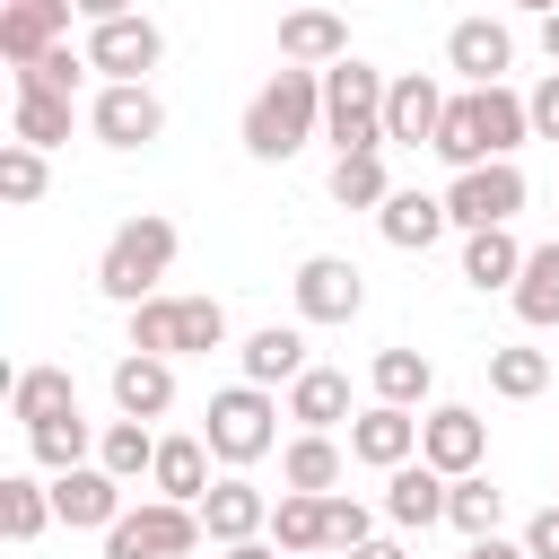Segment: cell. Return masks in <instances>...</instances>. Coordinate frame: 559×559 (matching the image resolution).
Here are the masks:
<instances>
[{
	"label": "cell",
	"mask_w": 559,
	"mask_h": 559,
	"mask_svg": "<svg viewBox=\"0 0 559 559\" xmlns=\"http://www.w3.org/2000/svg\"><path fill=\"white\" fill-rule=\"evenodd\" d=\"M306 140H323V70L280 61V70L253 87V105H245V148H253L262 166H280V157H297Z\"/></svg>",
	"instance_id": "cell-1"
},
{
	"label": "cell",
	"mask_w": 559,
	"mask_h": 559,
	"mask_svg": "<svg viewBox=\"0 0 559 559\" xmlns=\"http://www.w3.org/2000/svg\"><path fill=\"white\" fill-rule=\"evenodd\" d=\"M175 218H157V210H140V218H122L114 236H105V253H96V288L114 297V306H148V297H166V271H175Z\"/></svg>",
	"instance_id": "cell-2"
},
{
	"label": "cell",
	"mask_w": 559,
	"mask_h": 559,
	"mask_svg": "<svg viewBox=\"0 0 559 559\" xmlns=\"http://www.w3.org/2000/svg\"><path fill=\"white\" fill-rule=\"evenodd\" d=\"M384 70L367 61H332L323 70V140L332 157H384Z\"/></svg>",
	"instance_id": "cell-3"
},
{
	"label": "cell",
	"mask_w": 559,
	"mask_h": 559,
	"mask_svg": "<svg viewBox=\"0 0 559 559\" xmlns=\"http://www.w3.org/2000/svg\"><path fill=\"white\" fill-rule=\"evenodd\" d=\"M201 437H210V454H218L227 472H245V463H262V454L280 445V402H271L262 384H227V393H210Z\"/></svg>",
	"instance_id": "cell-4"
},
{
	"label": "cell",
	"mask_w": 559,
	"mask_h": 559,
	"mask_svg": "<svg viewBox=\"0 0 559 559\" xmlns=\"http://www.w3.org/2000/svg\"><path fill=\"white\" fill-rule=\"evenodd\" d=\"M201 507H175V498H148V507H122V524L105 533V559H183L201 550Z\"/></svg>",
	"instance_id": "cell-5"
},
{
	"label": "cell",
	"mask_w": 559,
	"mask_h": 559,
	"mask_svg": "<svg viewBox=\"0 0 559 559\" xmlns=\"http://www.w3.org/2000/svg\"><path fill=\"white\" fill-rule=\"evenodd\" d=\"M515 210H524V166H515V157H489V166H472V175H454V183H445V218H454L463 236L507 227Z\"/></svg>",
	"instance_id": "cell-6"
},
{
	"label": "cell",
	"mask_w": 559,
	"mask_h": 559,
	"mask_svg": "<svg viewBox=\"0 0 559 559\" xmlns=\"http://www.w3.org/2000/svg\"><path fill=\"white\" fill-rule=\"evenodd\" d=\"M288 297H297V323H349L367 306V280H358L349 253H306L297 280H288Z\"/></svg>",
	"instance_id": "cell-7"
},
{
	"label": "cell",
	"mask_w": 559,
	"mask_h": 559,
	"mask_svg": "<svg viewBox=\"0 0 559 559\" xmlns=\"http://www.w3.org/2000/svg\"><path fill=\"white\" fill-rule=\"evenodd\" d=\"M166 61V35H157V17H114V26H87V70H105V87H122V79H148Z\"/></svg>",
	"instance_id": "cell-8"
},
{
	"label": "cell",
	"mask_w": 559,
	"mask_h": 559,
	"mask_svg": "<svg viewBox=\"0 0 559 559\" xmlns=\"http://www.w3.org/2000/svg\"><path fill=\"white\" fill-rule=\"evenodd\" d=\"M480 454H489V419H480L472 402H437V411L419 419V463H437L445 480L480 472Z\"/></svg>",
	"instance_id": "cell-9"
},
{
	"label": "cell",
	"mask_w": 559,
	"mask_h": 559,
	"mask_svg": "<svg viewBox=\"0 0 559 559\" xmlns=\"http://www.w3.org/2000/svg\"><path fill=\"white\" fill-rule=\"evenodd\" d=\"M445 105H454V96H445L428 70H402V79L384 87V148H437Z\"/></svg>",
	"instance_id": "cell-10"
},
{
	"label": "cell",
	"mask_w": 559,
	"mask_h": 559,
	"mask_svg": "<svg viewBox=\"0 0 559 559\" xmlns=\"http://www.w3.org/2000/svg\"><path fill=\"white\" fill-rule=\"evenodd\" d=\"M87 122H96V140H105V148H148V140L166 131V105H157V87H148V79H122V87H96Z\"/></svg>",
	"instance_id": "cell-11"
},
{
	"label": "cell",
	"mask_w": 559,
	"mask_h": 559,
	"mask_svg": "<svg viewBox=\"0 0 559 559\" xmlns=\"http://www.w3.org/2000/svg\"><path fill=\"white\" fill-rule=\"evenodd\" d=\"M507 61H515V35L498 17H454L445 26V70L463 87H507Z\"/></svg>",
	"instance_id": "cell-12"
},
{
	"label": "cell",
	"mask_w": 559,
	"mask_h": 559,
	"mask_svg": "<svg viewBox=\"0 0 559 559\" xmlns=\"http://www.w3.org/2000/svg\"><path fill=\"white\" fill-rule=\"evenodd\" d=\"M52 515L70 533H114L122 524V480L105 463H79V472H52Z\"/></svg>",
	"instance_id": "cell-13"
},
{
	"label": "cell",
	"mask_w": 559,
	"mask_h": 559,
	"mask_svg": "<svg viewBox=\"0 0 559 559\" xmlns=\"http://www.w3.org/2000/svg\"><path fill=\"white\" fill-rule=\"evenodd\" d=\"M201 533H210L218 550L262 542V533H271V498H262L245 472H227V480H210V498H201Z\"/></svg>",
	"instance_id": "cell-14"
},
{
	"label": "cell",
	"mask_w": 559,
	"mask_h": 559,
	"mask_svg": "<svg viewBox=\"0 0 559 559\" xmlns=\"http://www.w3.org/2000/svg\"><path fill=\"white\" fill-rule=\"evenodd\" d=\"M70 0H0V52H9V70H26V61H44L52 44H70Z\"/></svg>",
	"instance_id": "cell-15"
},
{
	"label": "cell",
	"mask_w": 559,
	"mask_h": 559,
	"mask_svg": "<svg viewBox=\"0 0 559 559\" xmlns=\"http://www.w3.org/2000/svg\"><path fill=\"white\" fill-rule=\"evenodd\" d=\"M349 454H358V463H376V472H402V463H419V411L367 402V411L349 419Z\"/></svg>",
	"instance_id": "cell-16"
},
{
	"label": "cell",
	"mask_w": 559,
	"mask_h": 559,
	"mask_svg": "<svg viewBox=\"0 0 559 559\" xmlns=\"http://www.w3.org/2000/svg\"><path fill=\"white\" fill-rule=\"evenodd\" d=\"M280 61H297V70H332V61H349V26H341L323 0H306V9L280 17Z\"/></svg>",
	"instance_id": "cell-17"
},
{
	"label": "cell",
	"mask_w": 559,
	"mask_h": 559,
	"mask_svg": "<svg viewBox=\"0 0 559 559\" xmlns=\"http://www.w3.org/2000/svg\"><path fill=\"white\" fill-rule=\"evenodd\" d=\"M114 411H122V419H166V411H175V358L122 349V358H114Z\"/></svg>",
	"instance_id": "cell-18"
},
{
	"label": "cell",
	"mask_w": 559,
	"mask_h": 559,
	"mask_svg": "<svg viewBox=\"0 0 559 559\" xmlns=\"http://www.w3.org/2000/svg\"><path fill=\"white\" fill-rule=\"evenodd\" d=\"M445 498H454V480H445L437 463H402V472H384V515H393L402 533L445 524Z\"/></svg>",
	"instance_id": "cell-19"
},
{
	"label": "cell",
	"mask_w": 559,
	"mask_h": 559,
	"mask_svg": "<svg viewBox=\"0 0 559 559\" xmlns=\"http://www.w3.org/2000/svg\"><path fill=\"white\" fill-rule=\"evenodd\" d=\"M9 419H17V428L79 419V384H70V367H17V376H9Z\"/></svg>",
	"instance_id": "cell-20"
},
{
	"label": "cell",
	"mask_w": 559,
	"mask_h": 559,
	"mask_svg": "<svg viewBox=\"0 0 559 559\" xmlns=\"http://www.w3.org/2000/svg\"><path fill=\"white\" fill-rule=\"evenodd\" d=\"M376 227H384V245H393V253H428L454 218H445V192H393V201L376 210Z\"/></svg>",
	"instance_id": "cell-21"
},
{
	"label": "cell",
	"mask_w": 559,
	"mask_h": 559,
	"mask_svg": "<svg viewBox=\"0 0 559 559\" xmlns=\"http://www.w3.org/2000/svg\"><path fill=\"white\" fill-rule=\"evenodd\" d=\"M236 358H245V384H262V393H271V384H297V376L314 367V358H306V332H297V323H262V332H253V341H245Z\"/></svg>",
	"instance_id": "cell-22"
},
{
	"label": "cell",
	"mask_w": 559,
	"mask_h": 559,
	"mask_svg": "<svg viewBox=\"0 0 559 559\" xmlns=\"http://www.w3.org/2000/svg\"><path fill=\"white\" fill-rule=\"evenodd\" d=\"M288 419L314 428V437L349 428V419H358V411H349V376H341V367H306V376L288 384Z\"/></svg>",
	"instance_id": "cell-23"
},
{
	"label": "cell",
	"mask_w": 559,
	"mask_h": 559,
	"mask_svg": "<svg viewBox=\"0 0 559 559\" xmlns=\"http://www.w3.org/2000/svg\"><path fill=\"white\" fill-rule=\"evenodd\" d=\"M157 498L175 507H201L210 498V437H157V472H148Z\"/></svg>",
	"instance_id": "cell-24"
},
{
	"label": "cell",
	"mask_w": 559,
	"mask_h": 559,
	"mask_svg": "<svg viewBox=\"0 0 559 559\" xmlns=\"http://www.w3.org/2000/svg\"><path fill=\"white\" fill-rule=\"evenodd\" d=\"M367 393H376V402H393V411H428L437 367H428L419 349H376V358H367Z\"/></svg>",
	"instance_id": "cell-25"
},
{
	"label": "cell",
	"mask_w": 559,
	"mask_h": 559,
	"mask_svg": "<svg viewBox=\"0 0 559 559\" xmlns=\"http://www.w3.org/2000/svg\"><path fill=\"white\" fill-rule=\"evenodd\" d=\"M280 489H297V498H332V489H341V445L314 437V428H297L288 454H280Z\"/></svg>",
	"instance_id": "cell-26"
},
{
	"label": "cell",
	"mask_w": 559,
	"mask_h": 559,
	"mask_svg": "<svg viewBox=\"0 0 559 559\" xmlns=\"http://www.w3.org/2000/svg\"><path fill=\"white\" fill-rule=\"evenodd\" d=\"M507 297H515V323H524V332H550V323H559V236L524 253V280H515Z\"/></svg>",
	"instance_id": "cell-27"
},
{
	"label": "cell",
	"mask_w": 559,
	"mask_h": 559,
	"mask_svg": "<svg viewBox=\"0 0 559 559\" xmlns=\"http://www.w3.org/2000/svg\"><path fill=\"white\" fill-rule=\"evenodd\" d=\"M524 253H533V245H515L507 227H480V236H463V280H472L480 297H489V288H515V280H524Z\"/></svg>",
	"instance_id": "cell-28"
},
{
	"label": "cell",
	"mask_w": 559,
	"mask_h": 559,
	"mask_svg": "<svg viewBox=\"0 0 559 559\" xmlns=\"http://www.w3.org/2000/svg\"><path fill=\"white\" fill-rule=\"evenodd\" d=\"M44 524H61V515H52V480H35V472H9V480H0V533L26 550Z\"/></svg>",
	"instance_id": "cell-29"
},
{
	"label": "cell",
	"mask_w": 559,
	"mask_h": 559,
	"mask_svg": "<svg viewBox=\"0 0 559 559\" xmlns=\"http://www.w3.org/2000/svg\"><path fill=\"white\" fill-rule=\"evenodd\" d=\"M96 463H105L122 489H131V480H148V472H157V437H148V419H105Z\"/></svg>",
	"instance_id": "cell-30"
},
{
	"label": "cell",
	"mask_w": 559,
	"mask_h": 559,
	"mask_svg": "<svg viewBox=\"0 0 559 559\" xmlns=\"http://www.w3.org/2000/svg\"><path fill=\"white\" fill-rule=\"evenodd\" d=\"M489 393H498V402H533V393H550V349H524V341L489 349Z\"/></svg>",
	"instance_id": "cell-31"
},
{
	"label": "cell",
	"mask_w": 559,
	"mask_h": 559,
	"mask_svg": "<svg viewBox=\"0 0 559 559\" xmlns=\"http://www.w3.org/2000/svg\"><path fill=\"white\" fill-rule=\"evenodd\" d=\"M271 542H280L288 559H314V550H332V542H323V498H297V489H280V498H271Z\"/></svg>",
	"instance_id": "cell-32"
},
{
	"label": "cell",
	"mask_w": 559,
	"mask_h": 559,
	"mask_svg": "<svg viewBox=\"0 0 559 559\" xmlns=\"http://www.w3.org/2000/svg\"><path fill=\"white\" fill-rule=\"evenodd\" d=\"M437 157L454 166V175H472V166H489V140H480V105H472V87L445 105V122H437Z\"/></svg>",
	"instance_id": "cell-33"
},
{
	"label": "cell",
	"mask_w": 559,
	"mask_h": 559,
	"mask_svg": "<svg viewBox=\"0 0 559 559\" xmlns=\"http://www.w3.org/2000/svg\"><path fill=\"white\" fill-rule=\"evenodd\" d=\"M96 437L105 428H87V419H52V428H26V454L44 472H79V463H96Z\"/></svg>",
	"instance_id": "cell-34"
},
{
	"label": "cell",
	"mask_w": 559,
	"mask_h": 559,
	"mask_svg": "<svg viewBox=\"0 0 559 559\" xmlns=\"http://www.w3.org/2000/svg\"><path fill=\"white\" fill-rule=\"evenodd\" d=\"M9 140H26V148H61V140H70V96H26V87H17V105H9Z\"/></svg>",
	"instance_id": "cell-35"
},
{
	"label": "cell",
	"mask_w": 559,
	"mask_h": 559,
	"mask_svg": "<svg viewBox=\"0 0 559 559\" xmlns=\"http://www.w3.org/2000/svg\"><path fill=\"white\" fill-rule=\"evenodd\" d=\"M323 192H332L341 210H384V201H393V183H384V157H332Z\"/></svg>",
	"instance_id": "cell-36"
},
{
	"label": "cell",
	"mask_w": 559,
	"mask_h": 559,
	"mask_svg": "<svg viewBox=\"0 0 559 559\" xmlns=\"http://www.w3.org/2000/svg\"><path fill=\"white\" fill-rule=\"evenodd\" d=\"M498 515H507V498H498L480 472H463V480H454V498H445V524H454L463 542H489V533H498Z\"/></svg>",
	"instance_id": "cell-37"
},
{
	"label": "cell",
	"mask_w": 559,
	"mask_h": 559,
	"mask_svg": "<svg viewBox=\"0 0 559 559\" xmlns=\"http://www.w3.org/2000/svg\"><path fill=\"white\" fill-rule=\"evenodd\" d=\"M131 349H148V358H183V297H148V306H131Z\"/></svg>",
	"instance_id": "cell-38"
},
{
	"label": "cell",
	"mask_w": 559,
	"mask_h": 559,
	"mask_svg": "<svg viewBox=\"0 0 559 559\" xmlns=\"http://www.w3.org/2000/svg\"><path fill=\"white\" fill-rule=\"evenodd\" d=\"M79 79H87V52H70V44H52L44 61H26V70H17V87H26V96H79Z\"/></svg>",
	"instance_id": "cell-39"
},
{
	"label": "cell",
	"mask_w": 559,
	"mask_h": 559,
	"mask_svg": "<svg viewBox=\"0 0 559 559\" xmlns=\"http://www.w3.org/2000/svg\"><path fill=\"white\" fill-rule=\"evenodd\" d=\"M44 183H52V175H44V148L9 140V148H0V201H17V210H26V201H44Z\"/></svg>",
	"instance_id": "cell-40"
},
{
	"label": "cell",
	"mask_w": 559,
	"mask_h": 559,
	"mask_svg": "<svg viewBox=\"0 0 559 559\" xmlns=\"http://www.w3.org/2000/svg\"><path fill=\"white\" fill-rule=\"evenodd\" d=\"M227 349V306L218 297H183V358H210Z\"/></svg>",
	"instance_id": "cell-41"
},
{
	"label": "cell",
	"mask_w": 559,
	"mask_h": 559,
	"mask_svg": "<svg viewBox=\"0 0 559 559\" xmlns=\"http://www.w3.org/2000/svg\"><path fill=\"white\" fill-rule=\"evenodd\" d=\"M323 542H332V550L349 559L358 542H376V515H367L358 498H341V489H332V498H323Z\"/></svg>",
	"instance_id": "cell-42"
},
{
	"label": "cell",
	"mask_w": 559,
	"mask_h": 559,
	"mask_svg": "<svg viewBox=\"0 0 559 559\" xmlns=\"http://www.w3.org/2000/svg\"><path fill=\"white\" fill-rule=\"evenodd\" d=\"M524 114H533V140H559V70H550V79L524 96Z\"/></svg>",
	"instance_id": "cell-43"
},
{
	"label": "cell",
	"mask_w": 559,
	"mask_h": 559,
	"mask_svg": "<svg viewBox=\"0 0 559 559\" xmlns=\"http://www.w3.org/2000/svg\"><path fill=\"white\" fill-rule=\"evenodd\" d=\"M524 550H533V559H559V498H550V507L524 524Z\"/></svg>",
	"instance_id": "cell-44"
},
{
	"label": "cell",
	"mask_w": 559,
	"mask_h": 559,
	"mask_svg": "<svg viewBox=\"0 0 559 559\" xmlns=\"http://www.w3.org/2000/svg\"><path fill=\"white\" fill-rule=\"evenodd\" d=\"M87 26H114V17H131V0H70Z\"/></svg>",
	"instance_id": "cell-45"
},
{
	"label": "cell",
	"mask_w": 559,
	"mask_h": 559,
	"mask_svg": "<svg viewBox=\"0 0 559 559\" xmlns=\"http://www.w3.org/2000/svg\"><path fill=\"white\" fill-rule=\"evenodd\" d=\"M463 559H533V550H524V542H498V533H489V542H472Z\"/></svg>",
	"instance_id": "cell-46"
},
{
	"label": "cell",
	"mask_w": 559,
	"mask_h": 559,
	"mask_svg": "<svg viewBox=\"0 0 559 559\" xmlns=\"http://www.w3.org/2000/svg\"><path fill=\"white\" fill-rule=\"evenodd\" d=\"M349 559H411V550H402V542H358Z\"/></svg>",
	"instance_id": "cell-47"
},
{
	"label": "cell",
	"mask_w": 559,
	"mask_h": 559,
	"mask_svg": "<svg viewBox=\"0 0 559 559\" xmlns=\"http://www.w3.org/2000/svg\"><path fill=\"white\" fill-rule=\"evenodd\" d=\"M218 559H280V542H236V550H218Z\"/></svg>",
	"instance_id": "cell-48"
},
{
	"label": "cell",
	"mask_w": 559,
	"mask_h": 559,
	"mask_svg": "<svg viewBox=\"0 0 559 559\" xmlns=\"http://www.w3.org/2000/svg\"><path fill=\"white\" fill-rule=\"evenodd\" d=\"M542 61H550V70H559V9H550V17H542Z\"/></svg>",
	"instance_id": "cell-49"
},
{
	"label": "cell",
	"mask_w": 559,
	"mask_h": 559,
	"mask_svg": "<svg viewBox=\"0 0 559 559\" xmlns=\"http://www.w3.org/2000/svg\"><path fill=\"white\" fill-rule=\"evenodd\" d=\"M515 9H533V17H550V9H559V0H515Z\"/></svg>",
	"instance_id": "cell-50"
}]
</instances>
